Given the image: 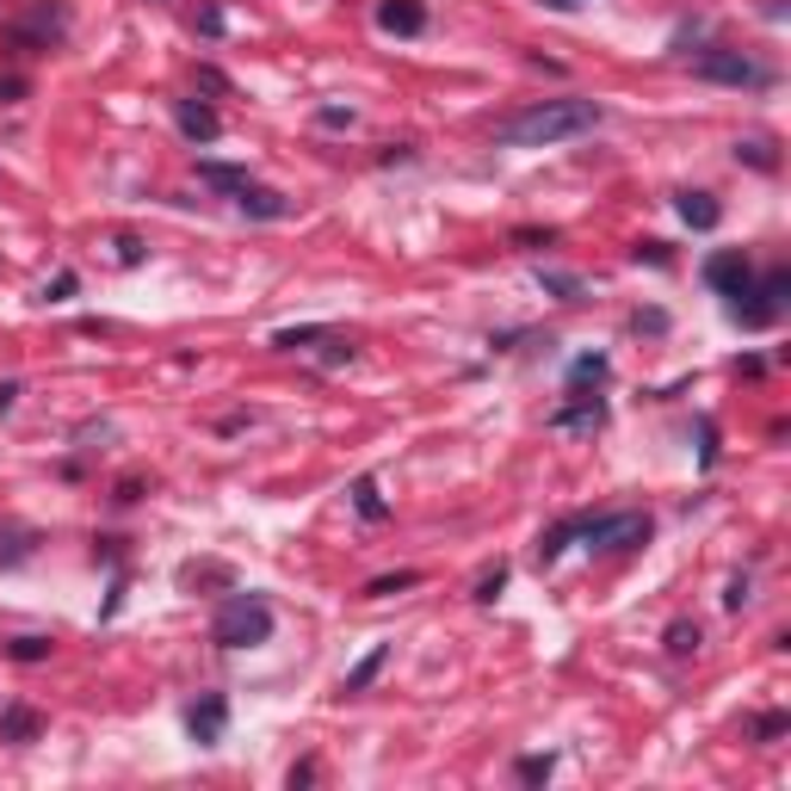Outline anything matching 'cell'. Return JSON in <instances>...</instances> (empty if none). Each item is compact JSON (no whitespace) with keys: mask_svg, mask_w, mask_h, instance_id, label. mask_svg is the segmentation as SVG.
I'll use <instances>...</instances> for the list:
<instances>
[{"mask_svg":"<svg viewBox=\"0 0 791 791\" xmlns=\"http://www.w3.org/2000/svg\"><path fill=\"white\" fill-rule=\"evenodd\" d=\"M600 118L606 112H600L594 99H539V106L502 118V124H495V143H507V149H551V143L588 136Z\"/></svg>","mask_w":791,"mask_h":791,"instance_id":"cell-1","label":"cell"},{"mask_svg":"<svg viewBox=\"0 0 791 791\" xmlns=\"http://www.w3.org/2000/svg\"><path fill=\"white\" fill-rule=\"evenodd\" d=\"M272 638V606L267 594H230L211 618V643L217 650H260Z\"/></svg>","mask_w":791,"mask_h":791,"instance_id":"cell-2","label":"cell"},{"mask_svg":"<svg viewBox=\"0 0 791 791\" xmlns=\"http://www.w3.org/2000/svg\"><path fill=\"white\" fill-rule=\"evenodd\" d=\"M198 180H205V186H217V193H230V198H235V211L254 217V223H285V217H291V198H285V193H272V186H260V180H248L242 168L205 161V168H198Z\"/></svg>","mask_w":791,"mask_h":791,"instance_id":"cell-3","label":"cell"},{"mask_svg":"<svg viewBox=\"0 0 791 791\" xmlns=\"http://www.w3.org/2000/svg\"><path fill=\"white\" fill-rule=\"evenodd\" d=\"M650 514H638V507H618V514H588V520L576 526V539H588V551H638V544H650Z\"/></svg>","mask_w":791,"mask_h":791,"instance_id":"cell-4","label":"cell"},{"mask_svg":"<svg viewBox=\"0 0 791 791\" xmlns=\"http://www.w3.org/2000/svg\"><path fill=\"white\" fill-rule=\"evenodd\" d=\"M699 81H717V87H767V69L754 57H742V50H705V57L693 62Z\"/></svg>","mask_w":791,"mask_h":791,"instance_id":"cell-5","label":"cell"},{"mask_svg":"<svg viewBox=\"0 0 791 791\" xmlns=\"http://www.w3.org/2000/svg\"><path fill=\"white\" fill-rule=\"evenodd\" d=\"M705 285L717 291V297H742V291H754V260L742 248H724V254H712V260H705Z\"/></svg>","mask_w":791,"mask_h":791,"instance_id":"cell-6","label":"cell"},{"mask_svg":"<svg viewBox=\"0 0 791 791\" xmlns=\"http://www.w3.org/2000/svg\"><path fill=\"white\" fill-rule=\"evenodd\" d=\"M186 730H193L198 749H217V742H223V730H230V699H223V693H205L193 712H186Z\"/></svg>","mask_w":791,"mask_h":791,"instance_id":"cell-7","label":"cell"},{"mask_svg":"<svg viewBox=\"0 0 791 791\" xmlns=\"http://www.w3.org/2000/svg\"><path fill=\"white\" fill-rule=\"evenodd\" d=\"M551 427H557V433H600V427H606V403H600V396H581V390H569V403L551 415Z\"/></svg>","mask_w":791,"mask_h":791,"instance_id":"cell-8","label":"cell"},{"mask_svg":"<svg viewBox=\"0 0 791 791\" xmlns=\"http://www.w3.org/2000/svg\"><path fill=\"white\" fill-rule=\"evenodd\" d=\"M378 25L390 38H421L427 32V7L421 0H378Z\"/></svg>","mask_w":791,"mask_h":791,"instance_id":"cell-9","label":"cell"},{"mask_svg":"<svg viewBox=\"0 0 791 791\" xmlns=\"http://www.w3.org/2000/svg\"><path fill=\"white\" fill-rule=\"evenodd\" d=\"M174 118H180V131H186V143H217V136H223V118H217L205 99H180Z\"/></svg>","mask_w":791,"mask_h":791,"instance_id":"cell-10","label":"cell"},{"mask_svg":"<svg viewBox=\"0 0 791 791\" xmlns=\"http://www.w3.org/2000/svg\"><path fill=\"white\" fill-rule=\"evenodd\" d=\"M38 730H44V717L32 712V705H7V712H0V742H32Z\"/></svg>","mask_w":791,"mask_h":791,"instance_id":"cell-11","label":"cell"},{"mask_svg":"<svg viewBox=\"0 0 791 791\" xmlns=\"http://www.w3.org/2000/svg\"><path fill=\"white\" fill-rule=\"evenodd\" d=\"M680 217L693 223V230H717L724 223V205L712 193H680Z\"/></svg>","mask_w":791,"mask_h":791,"instance_id":"cell-12","label":"cell"},{"mask_svg":"<svg viewBox=\"0 0 791 791\" xmlns=\"http://www.w3.org/2000/svg\"><path fill=\"white\" fill-rule=\"evenodd\" d=\"M353 507H359V520H384L390 514V502L378 495V477H359L353 483Z\"/></svg>","mask_w":791,"mask_h":791,"instance_id":"cell-13","label":"cell"},{"mask_svg":"<svg viewBox=\"0 0 791 791\" xmlns=\"http://www.w3.org/2000/svg\"><path fill=\"white\" fill-rule=\"evenodd\" d=\"M384 662H390V650H384V643H378V650H371V656H366V662H359V668H353V675H347V687H341V693H366L371 680L384 675Z\"/></svg>","mask_w":791,"mask_h":791,"instance_id":"cell-14","label":"cell"},{"mask_svg":"<svg viewBox=\"0 0 791 791\" xmlns=\"http://www.w3.org/2000/svg\"><path fill=\"white\" fill-rule=\"evenodd\" d=\"M736 161H749V168H761V174H773V168H779V155H773L767 136H749V143H736Z\"/></svg>","mask_w":791,"mask_h":791,"instance_id":"cell-15","label":"cell"},{"mask_svg":"<svg viewBox=\"0 0 791 791\" xmlns=\"http://www.w3.org/2000/svg\"><path fill=\"white\" fill-rule=\"evenodd\" d=\"M576 526H581V520H563V526H551V532H544V539H539V563H557L563 551H569V539H576Z\"/></svg>","mask_w":791,"mask_h":791,"instance_id":"cell-16","label":"cell"},{"mask_svg":"<svg viewBox=\"0 0 791 791\" xmlns=\"http://www.w3.org/2000/svg\"><path fill=\"white\" fill-rule=\"evenodd\" d=\"M334 329H279L272 334V347H285V353H304V347H316V341H329Z\"/></svg>","mask_w":791,"mask_h":791,"instance_id":"cell-17","label":"cell"},{"mask_svg":"<svg viewBox=\"0 0 791 791\" xmlns=\"http://www.w3.org/2000/svg\"><path fill=\"white\" fill-rule=\"evenodd\" d=\"M668 656H699V625H687V618L668 625Z\"/></svg>","mask_w":791,"mask_h":791,"instance_id":"cell-18","label":"cell"},{"mask_svg":"<svg viewBox=\"0 0 791 791\" xmlns=\"http://www.w3.org/2000/svg\"><path fill=\"white\" fill-rule=\"evenodd\" d=\"M421 581V569H396V576H378L366 588V600H384V594H403V588H415Z\"/></svg>","mask_w":791,"mask_h":791,"instance_id":"cell-19","label":"cell"},{"mask_svg":"<svg viewBox=\"0 0 791 791\" xmlns=\"http://www.w3.org/2000/svg\"><path fill=\"white\" fill-rule=\"evenodd\" d=\"M551 773H557V761H551V754H526V761H520V779H526V786H544Z\"/></svg>","mask_w":791,"mask_h":791,"instance_id":"cell-20","label":"cell"},{"mask_svg":"<svg viewBox=\"0 0 791 791\" xmlns=\"http://www.w3.org/2000/svg\"><path fill=\"white\" fill-rule=\"evenodd\" d=\"M588 378H594V384H600V378H606V359H600V353H588V359H576V366H569V384H588Z\"/></svg>","mask_w":791,"mask_h":791,"instance_id":"cell-21","label":"cell"},{"mask_svg":"<svg viewBox=\"0 0 791 791\" xmlns=\"http://www.w3.org/2000/svg\"><path fill=\"white\" fill-rule=\"evenodd\" d=\"M75 272H57V279H50V285H44V304H69V297H75Z\"/></svg>","mask_w":791,"mask_h":791,"instance_id":"cell-22","label":"cell"},{"mask_svg":"<svg viewBox=\"0 0 791 791\" xmlns=\"http://www.w3.org/2000/svg\"><path fill=\"white\" fill-rule=\"evenodd\" d=\"M502 588H507V569H502V563H495V569H489V576L477 581V600H495V594H502Z\"/></svg>","mask_w":791,"mask_h":791,"instance_id":"cell-23","label":"cell"},{"mask_svg":"<svg viewBox=\"0 0 791 791\" xmlns=\"http://www.w3.org/2000/svg\"><path fill=\"white\" fill-rule=\"evenodd\" d=\"M13 656H20V662H44V656H50V643H44V638H20V643H13Z\"/></svg>","mask_w":791,"mask_h":791,"instance_id":"cell-24","label":"cell"},{"mask_svg":"<svg viewBox=\"0 0 791 791\" xmlns=\"http://www.w3.org/2000/svg\"><path fill=\"white\" fill-rule=\"evenodd\" d=\"M118 260H124V267H136V260H143V242H136V235H118Z\"/></svg>","mask_w":791,"mask_h":791,"instance_id":"cell-25","label":"cell"},{"mask_svg":"<svg viewBox=\"0 0 791 791\" xmlns=\"http://www.w3.org/2000/svg\"><path fill=\"white\" fill-rule=\"evenodd\" d=\"M544 285H551V291H563V297H569V304H576V279H563V272H544Z\"/></svg>","mask_w":791,"mask_h":791,"instance_id":"cell-26","label":"cell"},{"mask_svg":"<svg viewBox=\"0 0 791 791\" xmlns=\"http://www.w3.org/2000/svg\"><path fill=\"white\" fill-rule=\"evenodd\" d=\"M779 730H786V717H779V712H773V717H761V724H754V736H761V742H773V736H779Z\"/></svg>","mask_w":791,"mask_h":791,"instance_id":"cell-27","label":"cell"},{"mask_svg":"<svg viewBox=\"0 0 791 791\" xmlns=\"http://www.w3.org/2000/svg\"><path fill=\"white\" fill-rule=\"evenodd\" d=\"M638 260H650V267H668V248H662V242H643Z\"/></svg>","mask_w":791,"mask_h":791,"instance_id":"cell-28","label":"cell"},{"mask_svg":"<svg viewBox=\"0 0 791 791\" xmlns=\"http://www.w3.org/2000/svg\"><path fill=\"white\" fill-rule=\"evenodd\" d=\"M309 779H316V761H297V767H291V791L309 786Z\"/></svg>","mask_w":791,"mask_h":791,"instance_id":"cell-29","label":"cell"},{"mask_svg":"<svg viewBox=\"0 0 791 791\" xmlns=\"http://www.w3.org/2000/svg\"><path fill=\"white\" fill-rule=\"evenodd\" d=\"M322 124H353V106H322Z\"/></svg>","mask_w":791,"mask_h":791,"instance_id":"cell-30","label":"cell"},{"mask_svg":"<svg viewBox=\"0 0 791 791\" xmlns=\"http://www.w3.org/2000/svg\"><path fill=\"white\" fill-rule=\"evenodd\" d=\"M13 403H20V384H0V415H7Z\"/></svg>","mask_w":791,"mask_h":791,"instance_id":"cell-31","label":"cell"}]
</instances>
